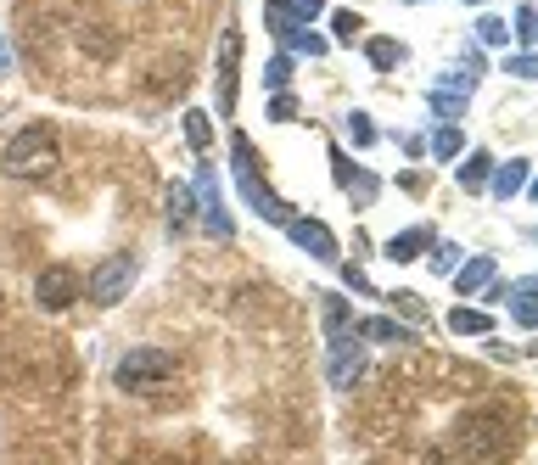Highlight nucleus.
I'll return each instance as SVG.
<instances>
[{
  "label": "nucleus",
  "mask_w": 538,
  "mask_h": 465,
  "mask_svg": "<svg viewBox=\"0 0 538 465\" xmlns=\"http://www.w3.org/2000/svg\"><path fill=\"white\" fill-rule=\"evenodd\" d=\"M230 163H236V185H241V197L253 202V213L286 225L292 208H286L281 197H269V185H264V174H258V157H253V141H247V135H230Z\"/></svg>",
  "instance_id": "7ed1b4c3"
},
{
  "label": "nucleus",
  "mask_w": 538,
  "mask_h": 465,
  "mask_svg": "<svg viewBox=\"0 0 538 465\" xmlns=\"http://www.w3.org/2000/svg\"><path fill=\"white\" fill-rule=\"evenodd\" d=\"M331 174H337V180L348 185V180H354L359 169H354V163H348V157H342V152H331Z\"/></svg>",
  "instance_id": "e433bc0d"
},
{
  "label": "nucleus",
  "mask_w": 538,
  "mask_h": 465,
  "mask_svg": "<svg viewBox=\"0 0 538 465\" xmlns=\"http://www.w3.org/2000/svg\"><path fill=\"white\" fill-rule=\"evenodd\" d=\"M365 57H370V68H398V62H404V45H398V40H387V34H376V40H370L365 45Z\"/></svg>",
  "instance_id": "2eb2a0df"
},
{
  "label": "nucleus",
  "mask_w": 538,
  "mask_h": 465,
  "mask_svg": "<svg viewBox=\"0 0 538 465\" xmlns=\"http://www.w3.org/2000/svg\"><path fill=\"white\" fill-rule=\"evenodd\" d=\"M533 34H538V23H533V6H522V12H516V40H522V45H533Z\"/></svg>",
  "instance_id": "2f4dec72"
},
{
  "label": "nucleus",
  "mask_w": 538,
  "mask_h": 465,
  "mask_svg": "<svg viewBox=\"0 0 538 465\" xmlns=\"http://www.w3.org/2000/svg\"><path fill=\"white\" fill-rule=\"evenodd\" d=\"M505 68L516 73V79H533V73H538V62H533V57H527V51H522V57H510Z\"/></svg>",
  "instance_id": "f704fd0d"
},
{
  "label": "nucleus",
  "mask_w": 538,
  "mask_h": 465,
  "mask_svg": "<svg viewBox=\"0 0 538 465\" xmlns=\"http://www.w3.org/2000/svg\"><path fill=\"white\" fill-rule=\"evenodd\" d=\"M79 297V275H73L68 264H51V269H40V281H34V303L40 309H51V314H62Z\"/></svg>",
  "instance_id": "423d86ee"
},
{
  "label": "nucleus",
  "mask_w": 538,
  "mask_h": 465,
  "mask_svg": "<svg viewBox=\"0 0 538 465\" xmlns=\"http://www.w3.org/2000/svg\"><path fill=\"white\" fill-rule=\"evenodd\" d=\"M477 40H482V45H505L510 29L499 23V17H482V23H477Z\"/></svg>",
  "instance_id": "bb28decb"
},
{
  "label": "nucleus",
  "mask_w": 538,
  "mask_h": 465,
  "mask_svg": "<svg viewBox=\"0 0 538 465\" xmlns=\"http://www.w3.org/2000/svg\"><path fill=\"white\" fill-rule=\"evenodd\" d=\"M129 286H135V253H113L90 269V303H101V309H113Z\"/></svg>",
  "instance_id": "39448f33"
},
{
  "label": "nucleus",
  "mask_w": 538,
  "mask_h": 465,
  "mask_svg": "<svg viewBox=\"0 0 538 465\" xmlns=\"http://www.w3.org/2000/svg\"><path fill=\"white\" fill-rule=\"evenodd\" d=\"M6 68H12V45L0 40V73H6Z\"/></svg>",
  "instance_id": "4c0bfd02"
},
{
  "label": "nucleus",
  "mask_w": 538,
  "mask_h": 465,
  "mask_svg": "<svg viewBox=\"0 0 538 465\" xmlns=\"http://www.w3.org/2000/svg\"><path fill=\"white\" fill-rule=\"evenodd\" d=\"M454 443H460V454H471V460H505V454L516 449V421H510V409L482 404L460 421Z\"/></svg>",
  "instance_id": "f257e3e1"
},
{
  "label": "nucleus",
  "mask_w": 538,
  "mask_h": 465,
  "mask_svg": "<svg viewBox=\"0 0 538 465\" xmlns=\"http://www.w3.org/2000/svg\"><path fill=\"white\" fill-rule=\"evenodd\" d=\"M320 309H326V331H331V337H342V331H348V303H342V297H326Z\"/></svg>",
  "instance_id": "b1692460"
},
{
  "label": "nucleus",
  "mask_w": 538,
  "mask_h": 465,
  "mask_svg": "<svg viewBox=\"0 0 538 465\" xmlns=\"http://www.w3.org/2000/svg\"><path fill=\"white\" fill-rule=\"evenodd\" d=\"M426 253H432V269H438V275H449V269L460 264V247H426Z\"/></svg>",
  "instance_id": "7c9ffc66"
},
{
  "label": "nucleus",
  "mask_w": 538,
  "mask_h": 465,
  "mask_svg": "<svg viewBox=\"0 0 538 465\" xmlns=\"http://www.w3.org/2000/svg\"><path fill=\"white\" fill-rule=\"evenodd\" d=\"M348 135H354L359 146H370V141H376V124H370L365 113H348Z\"/></svg>",
  "instance_id": "c85d7f7f"
},
{
  "label": "nucleus",
  "mask_w": 538,
  "mask_h": 465,
  "mask_svg": "<svg viewBox=\"0 0 538 465\" xmlns=\"http://www.w3.org/2000/svg\"><path fill=\"white\" fill-rule=\"evenodd\" d=\"M342 281L354 286V292H376V286L365 281V269H359V264H348V269H342Z\"/></svg>",
  "instance_id": "c9c22d12"
},
{
  "label": "nucleus",
  "mask_w": 538,
  "mask_h": 465,
  "mask_svg": "<svg viewBox=\"0 0 538 465\" xmlns=\"http://www.w3.org/2000/svg\"><path fill=\"white\" fill-rule=\"evenodd\" d=\"M286 51H298V57H326L331 40H326V34H314V29H298L292 40H286Z\"/></svg>",
  "instance_id": "6ab92c4d"
},
{
  "label": "nucleus",
  "mask_w": 538,
  "mask_h": 465,
  "mask_svg": "<svg viewBox=\"0 0 538 465\" xmlns=\"http://www.w3.org/2000/svg\"><path fill=\"white\" fill-rule=\"evenodd\" d=\"M174 376H180V359L163 348H129L124 359H118V387H129V393H157V387H169Z\"/></svg>",
  "instance_id": "20e7f679"
},
{
  "label": "nucleus",
  "mask_w": 538,
  "mask_h": 465,
  "mask_svg": "<svg viewBox=\"0 0 538 465\" xmlns=\"http://www.w3.org/2000/svg\"><path fill=\"white\" fill-rule=\"evenodd\" d=\"M488 169H494V157H488V152L466 157V163H460V185H466V191H477V185L488 180Z\"/></svg>",
  "instance_id": "4be33fe9"
},
{
  "label": "nucleus",
  "mask_w": 538,
  "mask_h": 465,
  "mask_svg": "<svg viewBox=\"0 0 538 465\" xmlns=\"http://www.w3.org/2000/svg\"><path fill=\"white\" fill-rule=\"evenodd\" d=\"M460 275H454V292H466V297H477V292H494V258H471V264H454Z\"/></svg>",
  "instance_id": "9b49d317"
},
{
  "label": "nucleus",
  "mask_w": 538,
  "mask_h": 465,
  "mask_svg": "<svg viewBox=\"0 0 538 465\" xmlns=\"http://www.w3.org/2000/svg\"><path fill=\"white\" fill-rule=\"evenodd\" d=\"M393 309L404 314V320H426V303H421V297H410V292H393Z\"/></svg>",
  "instance_id": "cd10ccee"
},
{
  "label": "nucleus",
  "mask_w": 538,
  "mask_h": 465,
  "mask_svg": "<svg viewBox=\"0 0 538 465\" xmlns=\"http://www.w3.org/2000/svg\"><path fill=\"white\" fill-rule=\"evenodd\" d=\"M359 337H376V342H398V337H404V325H393V320H365V325H359Z\"/></svg>",
  "instance_id": "393cba45"
},
{
  "label": "nucleus",
  "mask_w": 538,
  "mask_h": 465,
  "mask_svg": "<svg viewBox=\"0 0 538 465\" xmlns=\"http://www.w3.org/2000/svg\"><path fill=\"white\" fill-rule=\"evenodd\" d=\"M191 213H197V191L185 180H174L169 185V225L174 230H191Z\"/></svg>",
  "instance_id": "4468645a"
},
{
  "label": "nucleus",
  "mask_w": 538,
  "mask_h": 465,
  "mask_svg": "<svg viewBox=\"0 0 538 465\" xmlns=\"http://www.w3.org/2000/svg\"><path fill=\"white\" fill-rule=\"evenodd\" d=\"M0 169L12 174V180H45V174H57V129L51 124H29L17 129L6 152H0Z\"/></svg>",
  "instance_id": "f03ea898"
},
{
  "label": "nucleus",
  "mask_w": 538,
  "mask_h": 465,
  "mask_svg": "<svg viewBox=\"0 0 538 465\" xmlns=\"http://www.w3.org/2000/svg\"><path fill=\"white\" fill-rule=\"evenodd\" d=\"M286 230H292V241H298L303 253H314L320 264H331V258H337V236H331L320 219H298V213H292V219H286Z\"/></svg>",
  "instance_id": "1a4fd4ad"
},
{
  "label": "nucleus",
  "mask_w": 538,
  "mask_h": 465,
  "mask_svg": "<svg viewBox=\"0 0 538 465\" xmlns=\"http://www.w3.org/2000/svg\"><path fill=\"white\" fill-rule=\"evenodd\" d=\"M236 90H241V29L219 34V107L236 113Z\"/></svg>",
  "instance_id": "0eeeda50"
},
{
  "label": "nucleus",
  "mask_w": 538,
  "mask_h": 465,
  "mask_svg": "<svg viewBox=\"0 0 538 465\" xmlns=\"http://www.w3.org/2000/svg\"><path fill=\"white\" fill-rule=\"evenodd\" d=\"M286 79H292V57H269L264 85H269V90H286Z\"/></svg>",
  "instance_id": "a878e982"
},
{
  "label": "nucleus",
  "mask_w": 538,
  "mask_h": 465,
  "mask_svg": "<svg viewBox=\"0 0 538 465\" xmlns=\"http://www.w3.org/2000/svg\"><path fill=\"white\" fill-rule=\"evenodd\" d=\"M426 247H432V230L415 225V230H398V236L387 241V258H393V264H410V258L426 253Z\"/></svg>",
  "instance_id": "ddd939ff"
},
{
  "label": "nucleus",
  "mask_w": 538,
  "mask_h": 465,
  "mask_svg": "<svg viewBox=\"0 0 538 465\" xmlns=\"http://www.w3.org/2000/svg\"><path fill=\"white\" fill-rule=\"evenodd\" d=\"M331 29H337V40H354V34H359V12H337Z\"/></svg>",
  "instance_id": "72a5a7b5"
},
{
  "label": "nucleus",
  "mask_w": 538,
  "mask_h": 465,
  "mask_svg": "<svg viewBox=\"0 0 538 465\" xmlns=\"http://www.w3.org/2000/svg\"><path fill=\"white\" fill-rule=\"evenodd\" d=\"M365 342H348V331L342 337H331V365H326V376H331V387H354L359 376H365Z\"/></svg>",
  "instance_id": "6e6552de"
},
{
  "label": "nucleus",
  "mask_w": 538,
  "mask_h": 465,
  "mask_svg": "<svg viewBox=\"0 0 538 465\" xmlns=\"http://www.w3.org/2000/svg\"><path fill=\"white\" fill-rule=\"evenodd\" d=\"M264 23H269V34L286 45L292 34L303 29V6H298V0H269V6H264Z\"/></svg>",
  "instance_id": "9d476101"
},
{
  "label": "nucleus",
  "mask_w": 538,
  "mask_h": 465,
  "mask_svg": "<svg viewBox=\"0 0 538 465\" xmlns=\"http://www.w3.org/2000/svg\"><path fill=\"white\" fill-rule=\"evenodd\" d=\"M376 185H382L376 174H365V169H359L354 180H348V191H354V202H370V197H376Z\"/></svg>",
  "instance_id": "c756f323"
},
{
  "label": "nucleus",
  "mask_w": 538,
  "mask_h": 465,
  "mask_svg": "<svg viewBox=\"0 0 538 465\" xmlns=\"http://www.w3.org/2000/svg\"><path fill=\"white\" fill-rule=\"evenodd\" d=\"M432 107H438V113L443 118H460V113H466V96H460V90H432Z\"/></svg>",
  "instance_id": "5701e85b"
},
{
  "label": "nucleus",
  "mask_w": 538,
  "mask_h": 465,
  "mask_svg": "<svg viewBox=\"0 0 538 465\" xmlns=\"http://www.w3.org/2000/svg\"><path fill=\"white\" fill-rule=\"evenodd\" d=\"M460 152H466V135H460V124L449 118V124L432 135V157H443V163H449V157H460Z\"/></svg>",
  "instance_id": "f3484780"
},
{
  "label": "nucleus",
  "mask_w": 538,
  "mask_h": 465,
  "mask_svg": "<svg viewBox=\"0 0 538 465\" xmlns=\"http://www.w3.org/2000/svg\"><path fill=\"white\" fill-rule=\"evenodd\" d=\"M185 141H191V152H208V146H213L208 113H185Z\"/></svg>",
  "instance_id": "aec40b11"
},
{
  "label": "nucleus",
  "mask_w": 538,
  "mask_h": 465,
  "mask_svg": "<svg viewBox=\"0 0 538 465\" xmlns=\"http://www.w3.org/2000/svg\"><path fill=\"white\" fill-rule=\"evenodd\" d=\"M449 331H460V337H482V331H494V320L477 309H454L449 314Z\"/></svg>",
  "instance_id": "a211bd4d"
},
{
  "label": "nucleus",
  "mask_w": 538,
  "mask_h": 465,
  "mask_svg": "<svg viewBox=\"0 0 538 465\" xmlns=\"http://www.w3.org/2000/svg\"><path fill=\"white\" fill-rule=\"evenodd\" d=\"M298 6H303V17H314L320 6H326V0H298Z\"/></svg>",
  "instance_id": "58836bf2"
},
{
  "label": "nucleus",
  "mask_w": 538,
  "mask_h": 465,
  "mask_svg": "<svg viewBox=\"0 0 538 465\" xmlns=\"http://www.w3.org/2000/svg\"><path fill=\"white\" fill-rule=\"evenodd\" d=\"M191 191H197V202L208 208V230L230 241V230H236V225H230V213H219V191H213V174H208V169L197 174V185H191Z\"/></svg>",
  "instance_id": "f8f14e48"
},
{
  "label": "nucleus",
  "mask_w": 538,
  "mask_h": 465,
  "mask_svg": "<svg viewBox=\"0 0 538 465\" xmlns=\"http://www.w3.org/2000/svg\"><path fill=\"white\" fill-rule=\"evenodd\" d=\"M269 118H281V124H286V118H298V101H292V96L281 90V96L269 101Z\"/></svg>",
  "instance_id": "473e14b6"
},
{
  "label": "nucleus",
  "mask_w": 538,
  "mask_h": 465,
  "mask_svg": "<svg viewBox=\"0 0 538 465\" xmlns=\"http://www.w3.org/2000/svg\"><path fill=\"white\" fill-rule=\"evenodd\" d=\"M510 314H516V325H538V303H533V281L516 286V297H510Z\"/></svg>",
  "instance_id": "412c9836"
},
{
  "label": "nucleus",
  "mask_w": 538,
  "mask_h": 465,
  "mask_svg": "<svg viewBox=\"0 0 538 465\" xmlns=\"http://www.w3.org/2000/svg\"><path fill=\"white\" fill-rule=\"evenodd\" d=\"M522 180H527V157H510L505 169L494 174V197H516V191H522Z\"/></svg>",
  "instance_id": "dca6fc26"
}]
</instances>
